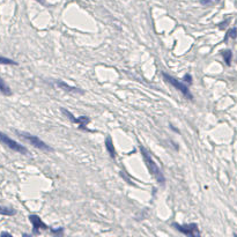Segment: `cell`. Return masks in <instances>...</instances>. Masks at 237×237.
Instances as JSON below:
<instances>
[{
    "mask_svg": "<svg viewBox=\"0 0 237 237\" xmlns=\"http://www.w3.org/2000/svg\"><path fill=\"white\" fill-rule=\"evenodd\" d=\"M16 133L20 135V138H22L23 140L28 141L31 146L36 147V148L41 149V150H44V152H52L53 150L52 147H50L48 144H45L44 141H42L36 135H31L29 133H24V132H20V131H16Z\"/></svg>",
    "mask_w": 237,
    "mask_h": 237,
    "instance_id": "cell-2",
    "label": "cell"
},
{
    "mask_svg": "<svg viewBox=\"0 0 237 237\" xmlns=\"http://www.w3.org/2000/svg\"><path fill=\"white\" fill-rule=\"evenodd\" d=\"M29 220H30V222L33 223V233L36 234V235H38V234L41 233V230H46V229L49 228V227L42 221V219H41L38 215L33 214V215L29 216Z\"/></svg>",
    "mask_w": 237,
    "mask_h": 237,
    "instance_id": "cell-7",
    "label": "cell"
},
{
    "mask_svg": "<svg viewBox=\"0 0 237 237\" xmlns=\"http://www.w3.org/2000/svg\"><path fill=\"white\" fill-rule=\"evenodd\" d=\"M57 86L61 89H65V90L70 91V93H78V94H83V90H81L80 88H76V87H72V86H68L66 82H63V81H57L56 82Z\"/></svg>",
    "mask_w": 237,
    "mask_h": 237,
    "instance_id": "cell-8",
    "label": "cell"
},
{
    "mask_svg": "<svg viewBox=\"0 0 237 237\" xmlns=\"http://www.w3.org/2000/svg\"><path fill=\"white\" fill-rule=\"evenodd\" d=\"M61 112L71 120V122H73L75 124H78L79 125V127L82 128V130H86V131H88L87 130V125L89 124V122H90V119L87 117V116H80V117H75L73 113H71L68 110L66 109H61Z\"/></svg>",
    "mask_w": 237,
    "mask_h": 237,
    "instance_id": "cell-6",
    "label": "cell"
},
{
    "mask_svg": "<svg viewBox=\"0 0 237 237\" xmlns=\"http://www.w3.org/2000/svg\"><path fill=\"white\" fill-rule=\"evenodd\" d=\"M237 37V28H231L227 31V35L224 37V41H227L228 38H236Z\"/></svg>",
    "mask_w": 237,
    "mask_h": 237,
    "instance_id": "cell-14",
    "label": "cell"
},
{
    "mask_svg": "<svg viewBox=\"0 0 237 237\" xmlns=\"http://www.w3.org/2000/svg\"><path fill=\"white\" fill-rule=\"evenodd\" d=\"M218 1H220V0H218Z\"/></svg>",
    "mask_w": 237,
    "mask_h": 237,
    "instance_id": "cell-19",
    "label": "cell"
},
{
    "mask_svg": "<svg viewBox=\"0 0 237 237\" xmlns=\"http://www.w3.org/2000/svg\"><path fill=\"white\" fill-rule=\"evenodd\" d=\"M105 147H107V149H108V152H109L110 156H111L112 159H115V157H116V149H115V146H113L112 140H111L110 137H107V139H105Z\"/></svg>",
    "mask_w": 237,
    "mask_h": 237,
    "instance_id": "cell-9",
    "label": "cell"
},
{
    "mask_svg": "<svg viewBox=\"0 0 237 237\" xmlns=\"http://www.w3.org/2000/svg\"><path fill=\"white\" fill-rule=\"evenodd\" d=\"M172 227H175L179 233H182L186 236L198 237L200 236L199 228L196 223H189V224H179V223H172Z\"/></svg>",
    "mask_w": 237,
    "mask_h": 237,
    "instance_id": "cell-5",
    "label": "cell"
},
{
    "mask_svg": "<svg viewBox=\"0 0 237 237\" xmlns=\"http://www.w3.org/2000/svg\"><path fill=\"white\" fill-rule=\"evenodd\" d=\"M184 81L187 83H192V76L190 74H185L184 75Z\"/></svg>",
    "mask_w": 237,
    "mask_h": 237,
    "instance_id": "cell-15",
    "label": "cell"
},
{
    "mask_svg": "<svg viewBox=\"0 0 237 237\" xmlns=\"http://www.w3.org/2000/svg\"><path fill=\"white\" fill-rule=\"evenodd\" d=\"M163 78L168 83H170L172 87H175L177 90L181 91L187 100H192V98H193V95L191 94L190 89H189L183 82H181L179 80H177L176 78H174V76H171V75H169V74H167V73H163Z\"/></svg>",
    "mask_w": 237,
    "mask_h": 237,
    "instance_id": "cell-4",
    "label": "cell"
},
{
    "mask_svg": "<svg viewBox=\"0 0 237 237\" xmlns=\"http://www.w3.org/2000/svg\"><path fill=\"white\" fill-rule=\"evenodd\" d=\"M37 1L41 2V4H44V2H45V0H37Z\"/></svg>",
    "mask_w": 237,
    "mask_h": 237,
    "instance_id": "cell-18",
    "label": "cell"
},
{
    "mask_svg": "<svg viewBox=\"0 0 237 237\" xmlns=\"http://www.w3.org/2000/svg\"><path fill=\"white\" fill-rule=\"evenodd\" d=\"M1 236H12L9 233H1Z\"/></svg>",
    "mask_w": 237,
    "mask_h": 237,
    "instance_id": "cell-17",
    "label": "cell"
},
{
    "mask_svg": "<svg viewBox=\"0 0 237 237\" xmlns=\"http://www.w3.org/2000/svg\"><path fill=\"white\" fill-rule=\"evenodd\" d=\"M140 152L142 154V157H144V161H145V164H146L147 169L148 171L150 172V175L160 183L161 185H164L165 183V178H164L163 174L161 171V169L159 168V165L156 164V162L152 159V156L149 155L148 150L144 146H140Z\"/></svg>",
    "mask_w": 237,
    "mask_h": 237,
    "instance_id": "cell-1",
    "label": "cell"
},
{
    "mask_svg": "<svg viewBox=\"0 0 237 237\" xmlns=\"http://www.w3.org/2000/svg\"><path fill=\"white\" fill-rule=\"evenodd\" d=\"M209 2H211V0H201L202 5H206V4H209Z\"/></svg>",
    "mask_w": 237,
    "mask_h": 237,
    "instance_id": "cell-16",
    "label": "cell"
},
{
    "mask_svg": "<svg viewBox=\"0 0 237 237\" xmlns=\"http://www.w3.org/2000/svg\"><path fill=\"white\" fill-rule=\"evenodd\" d=\"M0 142H1L2 145L7 146L8 148H11L12 150H14V152L19 153V154H22V155H27V154H29V150H28L26 147L22 146V145H20V144L16 142V141H14L13 139H11L8 135H6V134L2 133V132H0Z\"/></svg>",
    "mask_w": 237,
    "mask_h": 237,
    "instance_id": "cell-3",
    "label": "cell"
},
{
    "mask_svg": "<svg viewBox=\"0 0 237 237\" xmlns=\"http://www.w3.org/2000/svg\"><path fill=\"white\" fill-rule=\"evenodd\" d=\"M0 93H2L6 96H11L12 95V90L9 88V86L2 80V78L0 76Z\"/></svg>",
    "mask_w": 237,
    "mask_h": 237,
    "instance_id": "cell-10",
    "label": "cell"
},
{
    "mask_svg": "<svg viewBox=\"0 0 237 237\" xmlns=\"http://www.w3.org/2000/svg\"><path fill=\"white\" fill-rule=\"evenodd\" d=\"M0 214L6 215V216H13V215H15V211L13 208H11V207L0 206Z\"/></svg>",
    "mask_w": 237,
    "mask_h": 237,
    "instance_id": "cell-11",
    "label": "cell"
},
{
    "mask_svg": "<svg viewBox=\"0 0 237 237\" xmlns=\"http://www.w3.org/2000/svg\"><path fill=\"white\" fill-rule=\"evenodd\" d=\"M0 65H18V63L9 58H5L0 56Z\"/></svg>",
    "mask_w": 237,
    "mask_h": 237,
    "instance_id": "cell-13",
    "label": "cell"
},
{
    "mask_svg": "<svg viewBox=\"0 0 237 237\" xmlns=\"http://www.w3.org/2000/svg\"><path fill=\"white\" fill-rule=\"evenodd\" d=\"M222 56H223V58H224L226 64H227V65H230V64H231V58H233V52H231L230 50H226V51L222 52Z\"/></svg>",
    "mask_w": 237,
    "mask_h": 237,
    "instance_id": "cell-12",
    "label": "cell"
}]
</instances>
